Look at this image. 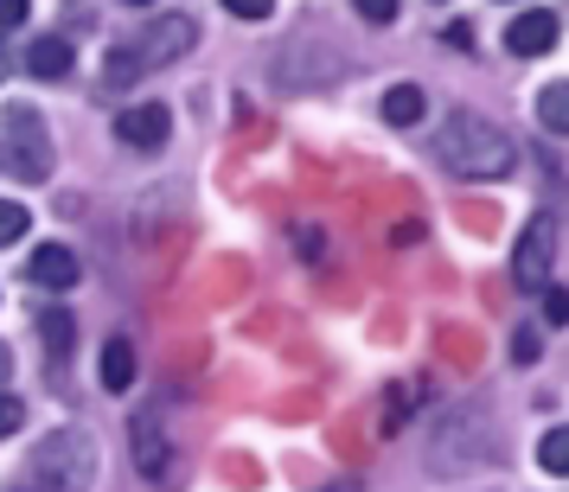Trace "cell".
<instances>
[{"label":"cell","mask_w":569,"mask_h":492,"mask_svg":"<svg viewBox=\"0 0 569 492\" xmlns=\"http://www.w3.org/2000/svg\"><path fill=\"white\" fill-rule=\"evenodd\" d=\"M20 422H27V403H20V396H7V390H0V435H13V429H20Z\"/></svg>","instance_id":"cell-19"},{"label":"cell","mask_w":569,"mask_h":492,"mask_svg":"<svg viewBox=\"0 0 569 492\" xmlns=\"http://www.w3.org/2000/svg\"><path fill=\"white\" fill-rule=\"evenodd\" d=\"M422 116H429L422 83H390V90H385V122H390V129H416Z\"/></svg>","instance_id":"cell-11"},{"label":"cell","mask_w":569,"mask_h":492,"mask_svg":"<svg viewBox=\"0 0 569 492\" xmlns=\"http://www.w3.org/2000/svg\"><path fill=\"white\" fill-rule=\"evenodd\" d=\"M538 466H543V473H557V480L569 473V422H563V429H550V435L538 441Z\"/></svg>","instance_id":"cell-15"},{"label":"cell","mask_w":569,"mask_h":492,"mask_svg":"<svg viewBox=\"0 0 569 492\" xmlns=\"http://www.w3.org/2000/svg\"><path fill=\"white\" fill-rule=\"evenodd\" d=\"M448 46H461V52H467V46H473V27H467V20H455V27H448Z\"/></svg>","instance_id":"cell-23"},{"label":"cell","mask_w":569,"mask_h":492,"mask_svg":"<svg viewBox=\"0 0 569 492\" xmlns=\"http://www.w3.org/2000/svg\"><path fill=\"white\" fill-rule=\"evenodd\" d=\"M32 231V211L20 199H0V243H20Z\"/></svg>","instance_id":"cell-16"},{"label":"cell","mask_w":569,"mask_h":492,"mask_svg":"<svg viewBox=\"0 0 569 492\" xmlns=\"http://www.w3.org/2000/svg\"><path fill=\"white\" fill-rule=\"evenodd\" d=\"M0 167L20 173V180H46L52 173V134H46L32 103H7V116H0Z\"/></svg>","instance_id":"cell-4"},{"label":"cell","mask_w":569,"mask_h":492,"mask_svg":"<svg viewBox=\"0 0 569 492\" xmlns=\"http://www.w3.org/2000/svg\"><path fill=\"white\" fill-rule=\"evenodd\" d=\"M538 122L550 134H569V83H543L538 90Z\"/></svg>","instance_id":"cell-14"},{"label":"cell","mask_w":569,"mask_h":492,"mask_svg":"<svg viewBox=\"0 0 569 492\" xmlns=\"http://www.w3.org/2000/svg\"><path fill=\"white\" fill-rule=\"evenodd\" d=\"M327 492H359V480H339V486H327Z\"/></svg>","instance_id":"cell-25"},{"label":"cell","mask_w":569,"mask_h":492,"mask_svg":"<svg viewBox=\"0 0 569 492\" xmlns=\"http://www.w3.org/2000/svg\"><path fill=\"white\" fill-rule=\"evenodd\" d=\"M129 7H154V0H129Z\"/></svg>","instance_id":"cell-27"},{"label":"cell","mask_w":569,"mask_h":492,"mask_svg":"<svg viewBox=\"0 0 569 492\" xmlns=\"http://www.w3.org/2000/svg\"><path fill=\"white\" fill-rule=\"evenodd\" d=\"M129 441H134V466H141L154 486H173V480H180V473H173V441L160 435V415L141 410L129 422Z\"/></svg>","instance_id":"cell-6"},{"label":"cell","mask_w":569,"mask_h":492,"mask_svg":"<svg viewBox=\"0 0 569 492\" xmlns=\"http://www.w3.org/2000/svg\"><path fill=\"white\" fill-rule=\"evenodd\" d=\"M359 7V20H371V27H390L397 20V0H352Z\"/></svg>","instance_id":"cell-18"},{"label":"cell","mask_w":569,"mask_h":492,"mask_svg":"<svg viewBox=\"0 0 569 492\" xmlns=\"http://www.w3.org/2000/svg\"><path fill=\"white\" fill-rule=\"evenodd\" d=\"M436 160L448 167V173H461V180H506V173L518 167V148H512V134L499 129V122L461 109V116H448V122L436 129Z\"/></svg>","instance_id":"cell-1"},{"label":"cell","mask_w":569,"mask_h":492,"mask_svg":"<svg viewBox=\"0 0 569 492\" xmlns=\"http://www.w3.org/2000/svg\"><path fill=\"white\" fill-rule=\"evenodd\" d=\"M32 0H0V27H27Z\"/></svg>","instance_id":"cell-21"},{"label":"cell","mask_w":569,"mask_h":492,"mask_svg":"<svg viewBox=\"0 0 569 492\" xmlns=\"http://www.w3.org/2000/svg\"><path fill=\"white\" fill-rule=\"evenodd\" d=\"M538 352H543V345H538V333L525 327V333L512 339V359H518V364H531V359H538Z\"/></svg>","instance_id":"cell-22"},{"label":"cell","mask_w":569,"mask_h":492,"mask_svg":"<svg viewBox=\"0 0 569 492\" xmlns=\"http://www.w3.org/2000/svg\"><path fill=\"white\" fill-rule=\"evenodd\" d=\"M7 378H13V352H7V345H0V384H7Z\"/></svg>","instance_id":"cell-24"},{"label":"cell","mask_w":569,"mask_h":492,"mask_svg":"<svg viewBox=\"0 0 569 492\" xmlns=\"http://www.w3.org/2000/svg\"><path fill=\"white\" fill-rule=\"evenodd\" d=\"M506 46H512L518 58H543L550 46H557V13H550V7H531V13H518L512 27H506Z\"/></svg>","instance_id":"cell-9"},{"label":"cell","mask_w":569,"mask_h":492,"mask_svg":"<svg viewBox=\"0 0 569 492\" xmlns=\"http://www.w3.org/2000/svg\"><path fill=\"white\" fill-rule=\"evenodd\" d=\"M0 78H7V52H0Z\"/></svg>","instance_id":"cell-26"},{"label":"cell","mask_w":569,"mask_h":492,"mask_svg":"<svg viewBox=\"0 0 569 492\" xmlns=\"http://www.w3.org/2000/svg\"><path fill=\"white\" fill-rule=\"evenodd\" d=\"M543 320L550 327H569V288H543Z\"/></svg>","instance_id":"cell-17"},{"label":"cell","mask_w":569,"mask_h":492,"mask_svg":"<svg viewBox=\"0 0 569 492\" xmlns=\"http://www.w3.org/2000/svg\"><path fill=\"white\" fill-rule=\"evenodd\" d=\"M167 134H173V109L167 103H134V109L116 116V141H122V148H141V154H148Z\"/></svg>","instance_id":"cell-7"},{"label":"cell","mask_w":569,"mask_h":492,"mask_svg":"<svg viewBox=\"0 0 569 492\" xmlns=\"http://www.w3.org/2000/svg\"><path fill=\"white\" fill-rule=\"evenodd\" d=\"M129 384H134V345H129V339H109V345H103V390L122 396Z\"/></svg>","instance_id":"cell-13"},{"label":"cell","mask_w":569,"mask_h":492,"mask_svg":"<svg viewBox=\"0 0 569 492\" xmlns=\"http://www.w3.org/2000/svg\"><path fill=\"white\" fill-rule=\"evenodd\" d=\"M97 480V441L90 429H52L32 454V486L39 492H90Z\"/></svg>","instance_id":"cell-3"},{"label":"cell","mask_w":569,"mask_h":492,"mask_svg":"<svg viewBox=\"0 0 569 492\" xmlns=\"http://www.w3.org/2000/svg\"><path fill=\"white\" fill-rule=\"evenodd\" d=\"M224 13H237V20H269L276 0H224Z\"/></svg>","instance_id":"cell-20"},{"label":"cell","mask_w":569,"mask_h":492,"mask_svg":"<svg viewBox=\"0 0 569 492\" xmlns=\"http://www.w3.org/2000/svg\"><path fill=\"white\" fill-rule=\"evenodd\" d=\"M71 64H78V52H71V39H58V32H46V39H32L27 46V71L32 78H71Z\"/></svg>","instance_id":"cell-10"},{"label":"cell","mask_w":569,"mask_h":492,"mask_svg":"<svg viewBox=\"0 0 569 492\" xmlns=\"http://www.w3.org/2000/svg\"><path fill=\"white\" fill-rule=\"evenodd\" d=\"M199 46V27H192V13H160L154 27H141L134 39H122L116 52L103 58V83H141L148 71H160V64H173V58H186Z\"/></svg>","instance_id":"cell-2"},{"label":"cell","mask_w":569,"mask_h":492,"mask_svg":"<svg viewBox=\"0 0 569 492\" xmlns=\"http://www.w3.org/2000/svg\"><path fill=\"white\" fill-rule=\"evenodd\" d=\"M550 257H557V218H531L525 224V237H518V257H512V275L525 288H543L550 282Z\"/></svg>","instance_id":"cell-5"},{"label":"cell","mask_w":569,"mask_h":492,"mask_svg":"<svg viewBox=\"0 0 569 492\" xmlns=\"http://www.w3.org/2000/svg\"><path fill=\"white\" fill-rule=\"evenodd\" d=\"M27 275L39 288H78L83 262H78V250H71V243H39V250H32V262H27Z\"/></svg>","instance_id":"cell-8"},{"label":"cell","mask_w":569,"mask_h":492,"mask_svg":"<svg viewBox=\"0 0 569 492\" xmlns=\"http://www.w3.org/2000/svg\"><path fill=\"white\" fill-rule=\"evenodd\" d=\"M39 339H46L52 364H64V359H71V339H78V320H71L64 308H46V313H39Z\"/></svg>","instance_id":"cell-12"}]
</instances>
